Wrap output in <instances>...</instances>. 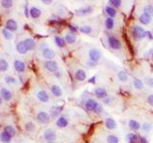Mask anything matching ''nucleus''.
<instances>
[{"instance_id": "a878e982", "label": "nucleus", "mask_w": 153, "mask_h": 143, "mask_svg": "<svg viewBox=\"0 0 153 143\" xmlns=\"http://www.w3.org/2000/svg\"><path fill=\"white\" fill-rule=\"evenodd\" d=\"M15 5V2L12 1V0H2V1H0V6H1V8L5 9V10H10Z\"/></svg>"}, {"instance_id": "f8f14e48", "label": "nucleus", "mask_w": 153, "mask_h": 143, "mask_svg": "<svg viewBox=\"0 0 153 143\" xmlns=\"http://www.w3.org/2000/svg\"><path fill=\"white\" fill-rule=\"evenodd\" d=\"M3 82L7 86H11V87H17L19 85L18 79L12 75H5L3 77Z\"/></svg>"}, {"instance_id": "f704fd0d", "label": "nucleus", "mask_w": 153, "mask_h": 143, "mask_svg": "<svg viewBox=\"0 0 153 143\" xmlns=\"http://www.w3.org/2000/svg\"><path fill=\"white\" fill-rule=\"evenodd\" d=\"M104 25H105V28H106V29L109 30V31H111V30L114 28V26H115L114 18H111V17H107V18L105 19Z\"/></svg>"}, {"instance_id": "20e7f679", "label": "nucleus", "mask_w": 153, "mask_h": 143, "mask_svg": "<svg viewBox=\"0 0 153 143\" xmlns=\"http://www.w3.org/2000/svg\"><path fill=\"white\" fill-rule=\"evenodd\" d=\"M132 36L136 40L141 41L147 36V33L142 27L135 25L132 27Z\"/></svg>"}, {"instance_id": "393cba45", "label": "nucleus", "mask_w": 153, "mask_h": 143, "mask_svg": "<svg viewBox=\"0 0 153 143\" xmlns=\"http://www.w3.org/2000/svg\"><path fill=\"white\" fill-rule=\"evenodd\" d=\"M151 19H152V16L148 15L146 14H144V12H143V14L139 16L140 23H142L143 25H148L151 22Z\"/></svg>"}, {"instance_id": "4c0bfd02", "label": "nucleus", "mask_w": 153, "mask_h": 143, "mask_svg": "<svg viewBox=\"0 0 153 143\" xmlns=\"http://www.w3.org/2000/svg\"><path fill=\"white\" fill-rule=\"evenodd\" d=\"M144 12L150 16H153V5L151 4H147L144 7Z\"/></svg>"}, {"instance_id": "5fc2aeb1", "label": "nucleus", "mask_w": 153, "mask_h": 143, "mask_svg": "<svg viewBox=\"0 0 153 143\" xmlns=\"http://www.w3.org/2000/svg\"><path fill=\"white\" fill-rule=\"evenodd\" d=\"M152 59H153V58H152Z\"/></svg>"}, {"instance_id": "8fccbe9b", "label": "nucleus", "mask_w": 153, "mask_h": 143, "mask_svg": "<svg viewBox=\"0 0 153 143\" xmlns=\"http://www.w3.org/2000/svg\"><path fill=\"white\" fill-rule=\"evenodd\" d=\"M24 12H25V15H26V17H29V9H28V4L26 3V5H25V8H24Z\"/></svg>"}, {"instance_id": "f03ea898", "label": "nucleus", "mask_w": 153, "mask_h": 143, "mask_svg": "<svg viewBox=\"0 0 153 143\" xmlns=\"http://www.w3.org/2000/svg\"><path fill=\"white\" fill-rule=\"evenodd\" d=\"M0 95H1L3 101L6 102H11L14 98V94L12 90L7 86H0Z\"/></svg>"}, {"instance_id": "2eb2a0df", "label": "nucleus", "mask_w": 153, "mask_h": 143, "mask_svg": "<svg viewBox=\"0 0 153 143\" xmlns=\"http://www.w3.org/2000/svg\"><path fill=\"white\" fill-rule=\"evenodd\" d=\"M15 50H16V52H17V53H18L19 54H21V55L27 54L28 52H29L23 40H20V41H18L17 43H16V45H15Z\"/></svg>"}, {"instance_id": "a211bd4d", "label": "nucleus", "mask_w": 153, "mask_h": 143, "mask_svg": "<svg viewBox=\"0 0 153 143\" xmlns=\"http://www.w3.org/2000/svg\"><path fill=\"white\" fill-rule=\"evenodd\" d=\"M94 94L95 95L98 97V98H100V99H103L106 98L108 97V94H107V91H106L104 88L103 87H99V88H96L94 90Z\"/></svg>"}, {"instance_id": "c9c22d12", "label": "nucleus", "mask_w": 153, "mask_h": 143, "mask_svg": "<svg viewBox=\"0 0 153 143\" xmlns=\"http://www.w3.org/2000/svg\"><path fill=\"white\" fill-rule=\"evenodd\" d=\"M118 78L121 82H124V83H126L128 81V75L125 71H120L118 73Z\"/></svg>"}, {"instance_id": "3c124183", "label": "nucleus", "mask_w": 153, "mask_h": 143, "mask_svg": "<svg viewBox=\"0 0 153 143\" xmlns=\"http://www.w3.org/2000/svg\"><path fill=\"white\" fill-rule=\"evenodd\" d=\"M41 2L43 3V4H45V5H50V4H52V3H53L52 0H42Z\"/></svg>"}, {"instance_id": "e433bc0d", "label": "nucleus", "mask_w": 153, "mask_h": 143, "mask_svg": "<svg viewBox=\"0 0 153 143\" xmlns=\"http://www.w3.org/2000/svg\"><path fill=\"white\" fill-rule=\"evenodd\" d=\"M79 32L84 34H90L93 32V29L89 25H83L82 27H79Z\"/></svg>"}, {"instance_id": "37998d69", "label": "nucleus", "mask_w": 153, "mask_h": 143, "mask_svg": "<svg viewBox=\"0 0 153 143\" xmlns=\"http://www.w3.org/2000/svg\"><path fill=\"white\" fill-rule=\"evenodd\" d=\"M142 129L144 130V132L148 133V132H150V130L152 129V126H151L150 123L146 122V123H144V125L142 126Z\"/></svg>"}, {"instance_id": "de8ad7c7", "label": "nucleus", "mask_w": 153, "mask_h": 143, "mask_svg": "<svg viewBox=\"0 0 153 143\" xmlns=\"http://www.w3.org/2000/svg\"><path fill=\"white\" fill-rule=\"evenodd\" d=\"M147 103L149 104L150 106L153 107V94H149L147 97Z\"/></svg>"}, {"instance_id": "c756f323", "label": "nucleus", "mask_w": 153, "mask_h": 143, "mask_svg": "<svg viewBox=\"0 0 153 143\" xmlns=\"http://www.w3.org/2000/svg\"><path fill=\"white\" fill-rule=\"evenodd\" d=\"M128 126L131 130H132V131H139V130L142 128L141 124L135 119H130L128 121Z\"/></svg>"}, {"instance_id": "7ed1b4c3", "label": "nucleus", "mask_w": 153, "mask_h": 143, "mask_svg": "<svg viewBox=\"0 0 153 143\" xmlns=\"http://www.w3.org/2000/svg\"><path fill=\"white\" fill-rule=\"evenodd\" d=\"M41 55L42 57L46 60H54V58L56 57V52H55L52 48H50L48 46H41Z\"/></svg>"}, {"instance_id": "72a5a7b5", "label": "nucleus", "mask_w": 153, "mask_h": 143, "mask_svg": "<svg viewBox=\"0 0 153 143\" xmlns=\"http://www.w3.org/2000/svg\"><path fill=\"white\" fill-rule=\"evenodd\" d=\"M54 41H55V44H56L58 48H64L65 45H66L65 40L60 36H55L54 37Z\"/></svg>"}, {"instance_id": "5701e85b", "label": "nucleus", "mask_w": 153, "mask_h": 143, "mask_svg": "<svg viewBox=\"0 0 153 143\" xmlns=\"http://www.w3.org/2000/svg\"><path fill=\"white\" fill-rule=\"evenodd\" d=\"M12 136H11L9 134H7L6 132H0V142L1 143H12Z\"/></svg>"}, {"instance_id": "6ab92c4d", "label": "nucleus", "mask_w": 153, "mask_h": 143, "mask_svg": "<svg viewBox=\"0 0 153 143\" xmlns=\"http://www.w3.org/2000/svg\"><path fill=\"white\" fill-rule=\"evenodd\" d=\"M51 93H52V94L54 95L55 97H62V94H63V92H62V89L59 87L58 85L57 84H54L51 86Z\"/></svg>"}, {"instance_id": "58836bf2", "label": "nucleus", "mask_w": 153, "mask_h": 143, "mask_svg": "<svg viewBox=\"0 0 153 143\" xmlns=\"http://www.w3.org/2000/svg\"><path fill=\"white\" fill-rule=\"evenodd\" d=\"M106 141L107 143H119L120 142V139H119V137L115 135H109L106 137Z\"/></svg>"}, {"instance_id": "1a4fd4ad", "label": "nucleus", "mask_w": 153, "mask_h": 143, "mask_svg": "<svg viewBox=\"0 0 153 143\" xmlns=\"http://www.w3.org/2000/svg\"><path fill=\"white\" fill-rule=\"evenodd\" d=\"M51 115L48 114L47 112L40 111L36 114V120L38 121V123L40 124H48L51 121Z\"/></svg>"}, {"instance_id": "412c9836", "label": "nucleus", "mask_w": 153, "mask_h": 143, "mask_svg": "<svg viewBox=\"0 0 153 143\" xmlns=\"http://www.w3.org/2000/svg\"><path fill=\"white\" fill-rule=\"evenodd\" d=\"M4 132H6L7 134H9V135L12 137L16 136V135H17V131H16V129L12 126V125L11 124H7L4 126V129H3Z\"/></svg>"}, {"instance_id": "cd10ccee", "label": "nucleus", "mask_w": 153, "mask_h": 143, "mask_svg": "<svg viewBox=\"0 0 153 143\" xmlns=\"http://www.w3.org/2000/svg\"><path fill=\"white\" fill-rule=\"evenodd\" d=\"M93 12V8L90 6H87V7H83V8H80L79 10H76V15H86L91 14Z\"/></svg>"}, {"instance_id": "bb28decb", "label": "nucleus", "mask_w": 153, "mask_h": 143, "mask_svg": "<svg viewBox=\"0 0 153 143\" xmlns=\"http://www.w3.org/2000/svg\"><path fill=\"white\" fill-rule=\"evenodd\" d=\"M1 36L6 41H11L14 39V33H11L10 31H8L5 28L1 29Z\"/></svg>"}, {"instance_id": "2f4dec72", "label": "nucleus", "mask_w": 153, "mask_h": 143, "mask_svg": "<svg viewBox=\"0 0 153 143\" xmlns=\"http://www.w3.org/2000/svg\"><path fill=\"white\" fill-rule=\"evenodd\" d=\"M126 140L128 143H138L140 140V136L136 134H128L126 136Z\"/></svg>"}, {"instance_id": "423d86ee", "label": "nucleus", "mask_w": 153, "mask_h": 143, "mask_svg": "<svg viewBox=\"0 0 153 143\" xmlns=\"http://www.w3.org/2000/svg\"><path fill=\"white\" fill-rule=\"evenodd\" d=\"M4 28L8 31H10L11 33H16L18 31L19 29V26L17 21L14 18H8L5 21V24H4Z\"/></svg>"}, {"instance_id": "0eeeda50", "label": "nucleus", "mask_w": 153, "mask_h": 143, "mask_svg": "<svg viewBox=\"0 0 153 143\" xmlns=\"http://www.w3.org/2000/svg\"><path fill=\"white\" fill-rule=\"evenodd\" d=\"M107 43H108V46L109 48H111L112 50H120L122 48V43L121 41L118 39V38L113 36V34H109L108 37H107Z\"/></svg>"}, {"instance_id": "f3484780", "label": "nucleus", "mask_w": 153, "mask_h": 143, "mask_svg": "<svg viewBox=\"0 0 153 143\" xmlns=\"http://www.w3.org/2000/svg\"><path fill=\"white\" fill-rule=\"evenodd\" d=\"M56 125L57 127L59 129H63V128H66L68 125H69V120L64 115H60L58 116L57 121H56Z\"/></svg>"}, {"instance_id": "603ef678", "label": "nucleus", "mask_w": 153, "mask_h": 143, "mask_svg": "<svg viewBox=\"0 0 153 143\" xmlns=\"http://www.w3.org/2000/svg\"><path fill=\"white\" fill-rule=\"evenodd\" d=\"M3 105V99L1 97V95H0V107H1Z\"/></svg>"}, {"instance_id": "79ce46f5", "label": "nucleus", "mask_w": 153, "mask_h": 143, "mask_svg": "<svg viewBox=\"0 0 153 143\" xmlns=\"http://www.w3.org/2000/svg\"><path fill=\"white\" fill-rule=\"evenodd\" d=\"M24 127H25V130H26L27 132H33L34 130L36 129V125H35V123L29 121V122H27L26 124H25Z\"/></svg>"}, {"instance_id": "dca6fc26", "label": "nucleus", "mask_w": 153, "mask_h": 143, "mask_svg": "<svg viewBox=\"0 0 153 143\" xmlns=\"http://www.w3.org/2000/svg\"><path fill=\"white\" fill-rule=\"evenodd\" d=\"M23 41H24L25 45H26V47H27V49H28L29 52H32V51H34L36 48V42L32 37H30V36L25 37L24 39H23Z\"/></svg>"}, {"instance_id": "4be33fe9", "label": "nucleus", "mask_w": 153, "mask_h": 143, "mask_svg": "<svg viewBox=\"0 0 153 143\" xmlns=\"http://www.w3.org/2000/svg\"><path fill=\"white\" fill-rule=\"evenodd\" d=\"M75 77L76 79L78 81H80L82 82L86 79V73L82 69H79V70H76V73H75Z\"/></svg>"}, {"instance_id": "7c9ffc66", "label": "nucleus", "mask_w": 153, "mask_h": 143, "mask_svg": "<svg viewBox=\"0 0 153 143\" xmlns=\"http://www.w3.org/2000/svg\"><path fill=\"white\" fill-rule=\"evenodd\" d=\"M61 110H62L61 106H54L52 109H51V118H58V116L60 115Z\"/></svg>"}, {"instance_id": "aec40b11", "label": "nucleus", "mask_w": 153, "mask_h": 143, "mask_svg": "<svg viewBox=\"0 0 153 143\" xmlns=\"http://www.w3.org/2000/svg\"><path fill=\"white\" fill-rule=\"evenodd\" d=\"M10 69V64L8 62V60L4 57H0V73H5L9 71Z\"/></svg>"}, {"instance_id": "4468645a", "label": "nucleus", "mask_w": 153, "mask_h": 143, "mask_svg": "<svg viewBox=\"0 0 153 143\" xmlns=\"http://www.w3.org/2000/svg\"><path fill=\"white\" fill-rule=\"evenodd\" d=\"M42 15V12L39 8L36 6H31L29 8V15L33 19H38Z\"/></svg>"}, {"instance_id": "6e6552de", "label": "nucleus", "mask_w": 153, "mask_h": 143, "mask_svg": "<svg viewBox=\"0 0 153 143\" xmlns=\"http://www.w3.org/2000/svg\"><path fill=\"white\" fill-rule=\"evenodd\" d=\"M36 97L41 103H49L50 102V95L43 89H37L36 92Z\"/></svg>"}, {"instance_id": "49530a36", "label": "nucleus", "mask_w": 153, "mask_h": 143, "mask_svg": "<svg viewBox=\"0 0 153 143\" xmlns=\"http://www.w3.org/2000/svg\"><path fill=\"white\" fill-rule=\"evenodd\" d=\"M146 84L147 85V86H150V87H153V78L152 77H146Z\"/></svg>"}, {"instance_id": "09e8293b", "label": "nucleus", "mask_w": 153, "mask_h": 143, "mask_svg": "<svg viewBox=\"0 0 153 143\" xmlns=\"http://www.w3.org/2000/svg\"><path fill=\"white\" fill-rule=\"evenodd\" d=\"M140 143H148V140L146 137L144 136H140V140H139Z\"/></svg>"}, {"instance_id": "39448f33", "label": "nucleus", "mask_w": 153, "mask_h": 143, "mask_svg": "<svg viewBox=\"0 0 153 143\" xmlns=\"http://www.w3.org/2000/svg\"><path fill=\"white\" fill-rule=\"evenodd\" d=\"M12 67H14V70L17 73H24L27 69L26 63L23 60L18 58H15L12 60Z\"/></svg>"}, {"instance_id": "473e14b6", "label": "nucleus", "mask_w": 153, "mask_h": 143, "mask_svg": "<svg viewBox=\"0 0 153 143\" xmlns=\"http://www.w3.org/2000/svg\"><path fill=\"white\" fill-rule=\"evenodd\" d=\"M105 12L108 15V17H111V18H114L117 15V10L109 5L105 7Z\"/></svg>"}, {"instance_id": "ea45409f", "label": "nucleus", "mask_w": 153, "mask_h": 143, "mask_svg": "<svg viewBox=\"0 0 153 143\" xmlns=\"http://www.w3.org/2000/svg\"><path fill=\"white\" fill-rule=\"evenodd\" d=\"M133 85H134L135 89H137V90H143L144 89V82L140 79L135 78L133 80Z\"/></svg>"}, {"instance_id": "c03bdc74", "label": "nucleus", "mask_w": 153, "mask_h": 143, "mask_svg": "<svg viewBox=\"0 0 153 143\" xmlns=\"http://www.w3.org/2000/svg\"><path fill=\"white\" fill-rule=\"evenodd\" d=\"M86 66L88 68H96L98 66V62L92 61V60H89V61L86 62Z\"/></svg>"}, {"instance_id": "9d476101", "label": "nucleus", "mask_w": 153, "mask_h": 143, "mask_svg": "<svg viewBox=\"0 0 153 143\" xmlns=\"http://www.w3.org/2000/svg\"><path fill=\"white\" fill-rule=\"evenodd\" d=\"M88 56H89V60L98 62L101 58L103 54H101V50L97 49V48H92V49H90L88 52Z\"/></svg>"}, {"instance_id": "a19ab883", "label": "nucleus", "mask_w": 153, "mask_h": 143, "mask_svg": "<svg viewBox=\"0 0 153 143\" xmlns=\"http://www.w3.org/2000/svg\"><path fill=\"white\" fill-rule=\"evenodd\" d=\"M122 1H121V0H109L108 1L109 6L113 7L114 9L120 8L122 6Z\"/></svg>"}, {"instance_id": "f257e3e1", "label": "nucleus", "mask_w": 153, "mask_h": 143, "mask_svg": "<svg viewBox=\"0 0 153 143\" xmlns=\"http://www.w3.org/2000/svg\"><path fill=\"white\" fill-rule=\"evenodd\" d=\"M85 108L89 112H94L96 114H101L103 108L101 104L98 103L94 98H89L85 102Z\"/></svg>"}, {"instance_id": "ddd939ff", "label": "nucleus", "mask_w": 153, "mask_h": 143, "mask_svg": "<svg viewBox=\"0 0 153 143\" xmlns=\"http://www.w3.org/2000/svg\"><path fill=\"white\" fill-rule=\"evenodd\" d=\"M43 138L47 142H50V141L55 142V140L57 139V134L53 129H46L43 132Z\"/></svg>"}, {"instance_id": "c85d7f7f", "label": "nucleus", "mask_w": 153, "mask_h": 143, "mask_svg": "<svg viewBox=\"0 0 153 143\" xmlns=\"http://www.w3.org/2000/svg\"><path fill=\"white\" fill-rule=\"evenodd\" d=\"M64 40L66 43L68 44H75L76 41V36H75V33H67L65 34V37H64Z\"/></svg>"}, {"instance_id": "a18cd8bd", "label": "nucleus", "mask_w": 153, "mask_h": 143, "mask_svg": "<svg viewBox=\"0 0 153 143\" xmlns=\"http://www.w3.org/2000/svg\"><path fill=\"white\" fill-rule=\"evenodd\" d=\"M113 100H114V97H111V95H108V97L106 98H104L103 101L104 104H107V105H108V104H111Z\"/></svg>"}, {"instance_id": "9b49d317", "label": "nucleus", "mask_w": 153, "mask_h": 143, "mask_svg": "<svg viewBox=\"0 0 153 143\" xmlns=\"http://www.w3.org/2000/svg\"><path fill=\"white\" fill-rule=\"evenodd\" d=\"M44 68L50 73H56L57 72H58V64L57 61L55 60H46L44 62Z\"/></svg>"}, {"instance_id": "864d4df0", "label": "nucleus", "mask_w": 153, "mask_h": 143, "mask_svg": "<svg viewBox=\"0 0 153 143\" xmlns=\"http://www.w3.org/2000/svg\"><path fill=\"white\" fill-rule=\"evenodd\" d=\"M90 82H95V77H94V78H91L90 79Z\"/></svg>"}, {"instance_id": "b1692460", "label": "nucleus", "mask_w": 153, "mask_h": 143, "mask_svg": "<svg viewBox=\"0 0 153 143\" xmlns=\"http://www.w3.org/2000/svg\"><path fill=\"white\" fill-rule=\"evenodd\" d=\"M104 124H105V127L107 128L108 130H115L117 128V122L116 121H115L113 118H107L105 119V121H104Z\"/></svg>"}]
</instances>
